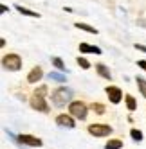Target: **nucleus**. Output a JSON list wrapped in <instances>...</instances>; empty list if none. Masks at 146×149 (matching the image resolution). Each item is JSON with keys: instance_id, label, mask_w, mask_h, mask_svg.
<instances>
[{"instance_id": "1", "label": "nucleus", "mask_w": 146, "mask_h": 149, "mask_svg": "<svg viewBox=\"0 0 146 149\" xmlns=\"http://www.w3.org/2000/svg\"><path fill=\"white\" fill-rule=\"evenodd\" d=\"M72 93H74V92H72L70 88H65V86L54 90L53 92V104L56 106V108H63L67 102H70Z\"/></svg>"}, {"instance_id": "2", "label": "nucleus", "mask_w": 146, "mask_h": 149, "mask_svg": "<svg viewBox=\"0 0 146 149\" xmlns=\"http://www.w3.org/2000/svg\"><path fill=\"white\" fill-rule=\"evenodd\" d=\"M69 111L72 117H76V119H87V113H88V108H87V104H83L81 101H74V102H70L69 106Z\"/></svg>"}, {"instance_id": "3", "label": "nucleus", "mask_w": 146, "mask_h": 149, "mask_svg": "<svg viewBox=\"0 0 146 149\" xmlns=\"http://www.w3.org/2000/svg\"><path fill=\"white\" fill-rule=\"evenodd\" d=\"M2 63H4V67L7 70H11V72H16V70L22 68V58L16 56V54H7V56H4Z\"/></svg>"}, {"instance_id": "4", "label": "nucleus", "mask_w": 146, "mask_h": 149, "mask_svg": "<svg viewBox=\"0 0 146 149\" xmlns=\"http://www.w3.org/2000/svg\"><path fill=\"white\" fill-rule=\"evenodd\" d=\"M88 133L94 136H108V135H112V127L107 124H90Z\"/></svg>"}, {"instance_id": "5", "label": "nucleus", "mask_w": 146, "mask_h": 149, "mask_svg": "<svg viewBox=\"0 0 146 149\" xmlns=\"http://www.w3.org/2000/svg\"><path fill=\"white\" fill-rule=\"evenodd\" d=\"M31 106H33L34 110L41 111V113H47L49 111V106L44 99V95H40V93H33V97H31Z\"/></svg>"}, {"instance_id": "6", "label": "nucleus", "mask_w": 146, "mask_h": 149, "mask_svg": "<svg viewBox=\"0 0 146 149\" xmlns=\"http://www.w3.org/2000/svg\"><path fill=\"white\" fill-rule=\"evenodd\" d=\"M18 142L24 144V146H29V147H40L41 146V140L33 135H18Z\"/></svg>"}, {"instance_id": "7", "label": "nucleus", "mask_w": 146, "mask_h": 149, "mask_svg": "<svg viewBox=\"0 0 146 149\" xmlns=\"http://www.w3.org/2000/svg\"><path fill=\"white\" fill-rule=\"evenodd\" d=\"M105 92H107V95H108L110 102H114V104H119V102H121V99H123V92H121L117 86H108Z\"/></svg>"}, {"instance_id": "8", "label": "nucleus", "mask_w": 146, "mask_h": 149, "mask_svg": "<svg viewBox=\"0 0 146 149\" xmlns=\"http://www.w3.org/2000/svg\"><path fill=\"white\" fill-rule=\"evenodd\" d=\"M56 124L58 126H63V127H74L76 126V122L72 120V117L70 115H65V113H61V115L56 117Z\"/></svg>"}, {"instance_id": "9", "label": "nucleus", "mask_w": 146, "mask_h": 149, "mask_svg": "<svg viewBox=\"0 0 146 149\" xmlns=\"http://www.w3.org/2000/svg\"><path fill=\"white\" fill-rule=\"evenodd\" d=\"M41 77H44V70H41L40 67H34L33 70L27 74V81L29 83H38Z\"/></svg>"}, {"instance_id": "10", "label": "nucleus", "mask_w": 146, "mask_h": 149, "mask_svg": "<svg viewBox=\"0 0 146 149\" xmlns=\"http://www.w3.org/2000/svg\"><path fill=\"white\" fill-rule=\"evenodd\" d=\"M79 50L81 52H90V54H101L99 47H94V45H88V43H79Z\"/></svg>"}, {"instance_id": "11", "label": "nucleus", "mask_w": 146, "mask_h": 149, "mask_svg": "<svg viewBox=\"0 0 146 149\" xmlns=\"http://www.w3.org/2000/svg\"><path fill=\"white\" fill-rule=\"evenodd\" d=\"M96 70H98V74L103 77V79H112V76H110V70L103 65V63H98L96 65Z\"/></svg>"}, {"instance_id": "12", "label": "nucleus", "mask_w": 146, "mask_h": 149, "mask_svg": "<svg viewBox=\"0 0 146 149\" xmlns=\"http://www.w3.org/2000/svg\"><path fill=\"white\" fill-rule=\"evenodd\" d=\"M47 77H49L51 81H56V83H65V81H67V77H65L61 72H51Z\"/></svg>"}, {"instance_id": "13", "label": "nucleus", "mask_w": 146, "mask_h": 149, "mask_svg": "<svg viewBox=\"0 0 146 149\" xmlns=\"http://www.w3.org/2000/svg\"><path fill=\"white\" fill-rule=\"evenodd\" d=\"M121 147H123L121 140H108L107 146H105V149H121Z\"/></svg>"}, {"instance_id": "14", "label": "nucleus", "mask_w": 146, "mask_h": 149, "mask_svg": "<svg viewBox=\"0 0 146 149\" xmlns=\"http://www.w3.org/2000/svg\"><path fill=\"white\" fill-rule=\"evenodd\" d=\"M16 11H18V13H22V15H25V16H33V18L38 16V13L29 11V9H25V7H22V6H16Z\"/></svg>"}, {"instance_id": "15", "label": "nucleus", "mask_w": 146, "mask_h": 149, "mask_svg": "<svg viewBox=\"0 0 146 149\" xmlns=\"http://www.w3.org/2000/svg\"><path fill=\"white\" fill-rule=\"evenodd\" d=\"M76 27H78V29H81V31H87V33L98 34V31L94 29V27H90V25H87V24H81V22H78V24H76Z\"/></svg>"}, {"instance_id": "16", "label": "nucleus", "mask_w": 146, "mask_h": 149, "mask_svg": "<svg viewBox=\"0 0 146 149\" xmlns=\"http://www.w3.org/2000/svg\"><path fill=\"white\" fill-rule=\"evenodd\" d=\"M124 99H126V108H128L130 111H133L135 108H137V102H135V99L132 97V95H126Z\"/></svg>"}, {"instance_id": "17", "label": "nucleus", "mask_w": 146, "mask_h": 149, "mask_svg": "<svg viewBox=\"0 0 146 149\" xmlns=\"http://www.w3.org/2000/svg\"><path fill=\"white\" fill-rule=\"evenodd\" d=\"M137 86H139V92L142 93V97H146V79L137 77Z\"/></svg>"}, {"instance_id": "18", "label": "nucleus", "mask_w": 146, "mask_h": 149, "mask_svg": "<svg viewBox=\"0 0 146 149\" xmlns=\"http://www.w3.org/2000/svg\"><path fill=\"white\" fill-rule=\"evenodd\" d=\"M53 65H54L58 70H61V72L65 70V63L61 61V58H53Z\"/></svg>"}, {"instance_id": "19", "label": "nucleus", "mask_w": 146, "mask_h": 149, "mask_svg": "<svg viewBox=\"0 0 146 149\" xmlns=\"http://www.w3.org/2000/svg\"><path fill=\"white\" fill-rule=\"evenodd\" d=\"M130 135H132V138H133L135 142H141V140H142V133H141L139 130H132Z\"/></svg>"}, {"instance_id": "20", "label": "nucleus", "mask_w": 146, "mask_h": 149, "mask_svg": "<svg viewBox=\"0 0 146 149\" xmlns=\"http://www.w3.org/2000/svg\"><path fill=\"white\" fill-rule=\"evenodd\" d=\"M78 65H79L81 68H85V70H87V68H90V63H88L85 58H78Z\"/></svg>"}, {"instance_id": "21", "label": "nucleus", "mask_w": 146, "mask_h": 149, "mask_svg": "<svg viewBox=\"0 0 146 149\" xmlns=\"http://www.w3.org/2000/svg\"><path fill=\"white\" fill-rule=\"evenodd\" d=\"M92 110H94V111H98L99 115H101V113H105V108H103V104H92Z\"/></svg>"}, {"instance_id": "22", "label": "nucleus", "mask_w": 146, "mask_h": 149, "mask_svg": "<svg viewBox=\"0 0 146 149\" xmlns=\"http://www.w3.org/2000/svg\"><path fill=\"white\" fill-rule=\"evenodd\" d=\"M45 92H47V86H40L34 90V93H40V95H45Z\"/></svg>"}, {"instance_id": "23", "label": "nucleus", "mask_w": 146, "mask_h": 149, "mask_svg": "<svg viewBox=\"0 0 146 149\" xmlns=\"http://www.w3.org/2000/svg\"><path fill=\"white\" fill-rule=\"evenodd\" d=\"M137 65H139L142 70H146V61H144V59H139V61H137Z\"/></svg>"}, {"instance_id": "24", "label": "nucleus", "mask_w": 146, "mask_h": 149, "mask_svg": "<svg viewBox=\"0 0 146 149\" xmlns=\"http://www.w3.org/2000/svg\"><path fill=\"white\" fill-rule=\"evenodd\" d=\"M135 49H137V50H141V52H144V54H146V47H144V45H139V43H135Z\"/></svg>"}, {"instance_id": "25", "label": "nucleus", "mask_w": 146, "mask_h": 149, "mask_svg": "<svg viewBox=\"0 0 146 149\" xmlns=\"http://www.w3.org/2000/svg\"><path fill=\"white\" fill-rule=\"evenodd\" d=\"M141 27H146V18H142V20H139V22H137Z\"/></svg>"}]
</instances>
